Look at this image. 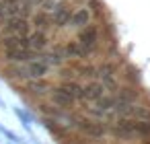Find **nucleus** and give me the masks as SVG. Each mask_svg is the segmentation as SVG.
Instances as JSON below:
<instances>
[{
	"mask_svg": "<svg viewBox=\"0 0 150 144\" xmlns=\"http://www.w3.org/2000/svg\"><path fill=\"white\" fill-rule=\"evenodd\" d=\"M78 43H80L86 52H88V50H93V48H95V43H97V29H95V27H86V29L80 33Z\"/></svg>",
	"mask_w": 150,
	"mask_h": 144,
	"instance_id": "f257e3e1",
	"label": "nucleus"
},
{
	"mask_svg": "<svg viewBox=\"0 0 150 144\" xmlns=\"http://www.w3.org/2000/svg\"><path fill=\"white\" fill-rule=\"evenodd\" d=\"M78 128H80L84 134L95 136V138H101V136L105 134V128H103L101 123H93V121H88V119H78Z\"/></svg>",
	"mask_w": 150,
	"mask_h": 144,
	"instance_id": "f03ea898",
	"label": "nucleus"
},
{
	"mask_svg": "<svg viewBox=\"0 0 150 144\" xmlns=\"http://www.w3.org/2000/svg\"><path fill=\"white\" fill-rule=\"evenodd\" d=\"M52 101H54L58 107H72V103H74V99H72L66 91H62V89H56V91L52 93Z\"/></svg>",
	"mask_w": 150,
	"mask_h": 144,
	"instance_id": "7ed1b4c3",
	"label": "nucleus"
},
{
	"mask_svg": "<svg viewBox=\"0 0 150 144\" xmlns=\"http://www.w3.org/2000/svg\"><path fill=\"white\" fill-rule=\"evenodd\" d=\"M103 84L101 82H91V84H86L84 89H82V99H97V97H101L103 95Z\"/></svg>",
	"mask_w": 150,
	"mask_h": 144,
	"instance_id": "20e7f679",
	"label": "nucleus"
},
{
	"mask_svg": "<svg viewBox=\"0 0 150 144\" xmlns=\"http://www.w3.org/2000/svg\"><path fill=\"white\" fill-rule=\"evenodd\" d=\"M129 117L140 119V121H150V109H148V107H140V105H134V103H132Z\"/></svg>",
	"mask_w": 150,
	"mask_h": 144,
	"instance_id": "39448f33",
	"label": "nucleus"
},
{
	"mask_svg": "<svg viewBox=\"0 0 150 144\" xmlns=\"http://www.w3.org/2000/svg\"><path fill=\"white\" fill-rule=\"evenodd\" d=\"M88 19H91V15H88V11H86V9H80V11H76V13L70 17L72 25H76V27H84V25L88 23Z\"/></svg>",
	"mask_w": 150,
	"mask_h": 144,
	"instance_id": "423d86ee",
	"label": "nucleus"
},
{
	"mask_svg": "<svg viewBox=\"0 0 150 144\" xmlns=\"http://www.w3.org/2000/svg\"><path fill=\"white\" fill-rule=\"evenodd\" d=\"M27 48L31 50H43L45 48V35L39 31V33H33L29 39H27Z\"/></svg>",
	"mask_w": 150,
	"mask_h": 144,
	"instance_id": "0eeeda50",
	"label": "nucleus"
},
{
	"mask_svg": "<svg viewBox=\"0 0 150 144\" xmlns=\"http://www.w3.org/2000/svg\"><path fill=\"white\" fill-rule=\"evenodd\" d=\"M4 48L6 50H25L27 48V39H23L21 35L8 37V39H4Z\"/></svg>",
	"mask_w": 150,
	"mask_h": 144,
	"instance_id": "6e6552de",
	"label": "nucleus"
},
{
	"mask_svg": "<svg viewBox=\"0 0 150 144\" xmlns=\"http://www.w3.org/2000/svg\"><path fill=\"white\" fill-rule=\"evenodd\" d=\"M6 58L13 60V62H23V60H29V58H33V56H31V52H27V48H25V50H6Z\"/></svg>",
	"mask_w": 150,
	"mask_h": 144,
	"instance_id": "1a4fd4ad",
	"label": "nucleus"
},
{
	"mask_svg": "<svg viewBox=\"0 0 150 144\" xmlns=\"http://www.w3.org/2000/svg\"><path fill=\"white\" fill-rule=\"evenodd\" d=\"M45 72H47V66H45L43 62H31L29 68H27V74L33 76V78H41Z\"/></svg>",
	"mask_w": 150,
	"mask_h": 144,
	"instance_id": "9d476101",
	"label": "nucleus"
},
{
	"mask_svg": "<svg viewBox=\"0 0 150 144\" xmlns=\"http://www.w3.org/2000/svg\"><path fill=\"white\" fill-rule=\"evenodd\" d=\"M8 31H13V33H17V35H25V33H27V21H25V19H11Z\"/></svg>",
	"mask_w": 150,
	"mask_h": 144,
	"instance_id": "9b49d317",
	"label": "nucleus"
},
{
	"mask_svg": "<svg viewBox=\"0 0 150 144\" xmlns=\"http://www.w3.org/2000/svg\"><path fill=\"white\" fill-rule=\"evenodd\" d=\"M70 11L68 9H64V6H60L58 11H56V15H54V21H56V25H60V27H64L66 23H70Z\"/></svg>",
	"mask_w": 150,
	"mask_h": 144,
	"instance_id": "f8f14e48",
	"label": "nucleus"
},
{
	"mask_svg": "<svg viewBox=\"0 0 150 144\" xmlns=\"http://www.w3.org/2000/svg\"><path fill=\"white\" fill-rule=\"evenodd\" d=\"M62 91H66L72 99H78V97L82 95V87H78L76 82H66V84L62 87Z\"/></svg>",
	"mask_w": 150,
	"mask_h": 144,
	"instance_id": "ddd939ff",
	"label": "nucleus"
},
{
	"mask_svg": "<svg viewBox=\"0 0 150 144\" xmlns=\"http://www.w3.org/2000/svg\"><path fill=\"white\" fill-rule=\"evenodd\" d=\"M97 103H99L101 109H111V107L115 105V99H113V97H103V95H101V97H97Z\"/></svg>",
	"mask_w": 150,
	"mask_h": 144,
	"instance_id": "4468645a",
	"label": "nucleus"
},
{
	"mask_svg": "<svg viewBox=\"0 0 150 144\" xmlns=\"http://www.w3.org/2000/svg\"><path fill=\"white\" fill-rule=\"evenodd\" d=\"M68 54H72V56H86V50L80 43H70L68 45Z\"/></svg>",
	"mask_w": 150,
	"mask_h": 144,
	"instance_id": "2eb2a0df",
	"label": "nucleus"
},
{
	"mask_svg": "<svg viewBox=\"0 0 150 144\" xmlns=\"http://www.w3.org/2000/svg\"><path fill=\"white\" fill-rule=\"evenodd\" d=\"M0 132H2V134H4L6 138H11V140H13L15 144H23V140H21V138H19L17 134H13L11 130H6V128H2V126H0Z\"/></svg>",
	"mask_w": 150,
	"mask_h": 144,
	"instance_id": "dca6fc26",
	"label": "nucleus"
},
{
	"mask_svg": "<svg viewBox=\"0 0 150 144\" xmlns=\"http://www.w3.org/2000/svg\"><path fill=\"white\" fill-rule=\"evenodd\" d=\"M99 72H101V76H103L105 80H109V82H111V72H113V66L105 64V66H101V68H99Z\"/></svg>",
	"mask_w": 150,
	"mask_h": 144,
	"instance_id": "f3484780",
	"label": "nucleus"
},
{
	"mask_svg": "<svg viewBox=\"0 0 150 144\" xmlns=\"http://www.w3.org/2000/svg\"><path fill=\"white\" fill-rule=\"evenodd\" d=\"M17 115H19V119L25 123V128H29V126H31V117H29V115H27L23 109H17Z\"/></svg>",
	"mask_w": 150,
	"mask_h": 144,
	"instance_id": "a211bd4d",
	"label": "nucleus"
},
{
	"mask_svg": "<svg viewBox=\"0 0 150 144\" xmlns=\"http://www.w3.org/2000/svg\"><path fill=\"white\" fill-rule=\"evenodd\" d=\"M45 89H47L45 82H33V84H31V91H33V93H45Z\"/></svg>",
	"mask_w": 150,
	"mask_h": 144,
	"instance_id": "6ab92c4d",
	"label": "nucleus"
},
{
	"mask_svg": "<svg viewBox=\"0 0 150 144\" xmlns=\"http://www.w3.org/2000/svg\"><path fill=\"white\" fill-rule=\"evenodd\" d=\"M45 128H47L50 132H56V134L60 132V126H58L56 121H52V119H45Z\"/></svg>",
	"mask_w": 150,
	"mask_h": 144,
	"instance_id": "aec40b11",
	"label": "nucleus"
},
{
	"mask_svg": "<svg viewBox=\"0 0 150 144\" xmlns=\"http://www.w3.org/2000/svg\"><path fill=\"white\" fill-rule=\"evenodd\" d=\"M45 62L47 64H60V58L56 54H50V56H45Z\"/></svg>",
	"mask_w": 150,
	"mask_h": 144,
	"instance_id": "412c9836",
	"label": "nucleus"
},
{
	"mask_svg": "<svg viewBox=\"0 0 150 144\" xmlns=\"http://www.w3.org/2000/svg\"><path fill=\"white\" fill-rule=\"evenodd\" d=\"M45 21H47V19H45L43 15H39V17L35 19V23H39V27H45Z\"/></svg>",
	"mask_w": 150,
	"mask_h": 144,
	"instance_id": "4be33fe9",
	"label": "nucleus"
}]
</instances>
